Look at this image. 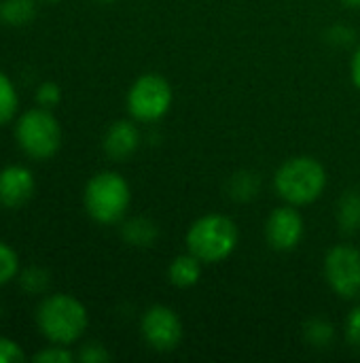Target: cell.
Here are the masks:
<instances>
[{
  "instance_id": "cell-1",
  "label": "cell",
  "mask_w": 360,
  "mask_h": 363,
  "mask_svg": "<svg viewBox=\"0 0 360 363\" xmlns=\"http://www.w3.org/2000/svg\"><path fill=\"white\" fill-rule=\"evenodd\" d=\"M87 308L68 294H53L36 308V325L51 345H74L87 330Z\"/></svg>"
},
{
  "instance_id": "cell-2",
  "label": "cell",
  "mask_w": 360,
  "mask_h": 363,
  "mask_svg": "<svg viewBox=\"0 0 360 363\" xmlns=\"http://www.w3.org/2000/svg\"><path fill=\"white\" fill-rule=\"evenodd\" d=\"M85 211L87 215L102 223V225H112L119 223L132 202L129 185L127 181L110 170L98 172L95 177L89 179L85 194H83Z\"/></svg>"
},
{
  "instance_id": "cell-3",
  "label": "cell",
  "mask_w": 360,
  "mask_h": 363,
  "mask_svg": "<svg viewBox=\"0 0 360 363\" xmlns=\"http://www.w3.org/2000/svg\"><path fill=\"white\" fill-rule=\"evenodd\" d=\"M238 225L225 215H206L187 232V249L202 264H219L238 247Z\"/></svg>"
},
{
  "instance_id": "cell-4",
  "label": "cell",
  "mask_w": 360,
  "mask_h": 363,
  "mask_svg": "<svg viewBox=\"0 0 360 363\" xmlns=\"http://www.w3.org/2000/svg\"><path fill=\"white\" fill-rule=\"evenodd\" d=\"M327 187L325 166L314 157L286 160L276 172V189L293 206H306L320 198Z\"/></svg>"
},
{
  "instance_id": "cell-5",
  "label": "cell",
  "mask_w": 360,
  "mask_h": 363,
  "mask_svg": "<svg viewBox=\"0 0 360 363\" xmlns=\"http://www.w3.org/2000/svg\"><path fill=\"white\" fill-rule=\"evenodd\" d=\"M15 140L28 157L36 162L49 160L62 147L59 121L45 106L28 108L15 123Z\"/></svg>"
},
{
  "instance_id": "cell-6",
  "label": "cell",
  "mask_w": 360,
  "mask_h": 363,
  "mask_svg": "<svg viewBox=\"0 0 360 363\" xmlns=\"http://www.w3.org/2000/svg\"><path fill=\"white\" fill-rule=\"evenodd\" d=\"M172 104L170 83L155 72L142 74L136 79L127 94V108L138 121H157L161 119Z\"/></svg>"
},
{
  "instance_id": "cell-7",
  "label": "cell",
  "mask_w": 360,
  "mask_h": 363,
  "mask_svg": "<svg viewBox=\"0 0 360 363\" xmlns=\"http://www.w3.org/2000/svg\"><path fill=\"white\" fill-rule=\"evenodd\" d=\"M325 277L331 289L344 298H360V251L348 245L333 247L325 259Z\"/></svg>"
},
{
  "instance_id": "cell-8",
  "label": "cell",
  "mask_w": 360,
  "mask_h": 363,
  "mask_svg": "<svg viewBox=\"0 0 360 363\" xmlns=\"http://www.w3.org/2000/svg\"><path fill=\"white\" fill-rule=\"evenodd\" d=\"M142 336L159 353L174 351L182 340V323L168 306H151L142 317Z\"/></svg>"
},
{
  "instance_id": "cell-9",
  "label": "cell",
  "mask_w": 360,
  "mask_h": 363,
  "mask_svg": "<svg viewBox=\"0 0 360 363\" xmlns=\"http://www.w3.org/2000/svg\"><path fill=\"white\" fill-rule=\"evenodd\" d=\"M265 238L276 251H293L303 238V219L291 206L276 208L265 225Z\"/></svg>"
},
{
  "instance_id": "cell-10",
  "label": "cell",
  "mask_w": 360,
  "mask_h": 363,
  "mask_svg": "<svg viewBox=\"0 0 360 363\" xmlns=\"http://www.w3.org/2000/svg\"><path fill=\"white\" fill-rule=\"evenodd\" d=\"M34 174L19 164L0 170V204L4 208H19L34 196Z\"/></svg>"
},
{
  "instance_id": "cell-11",
  "label": "cell",
  "mask_w": 360,
  "mask_h": 363,
  "mask_svg": "<svg viewBox=\"0 0 360 363\" xmlns=\"http://www.w3.org/2000/svg\"><path fill=\"white\" fill-rule=\"evenodd\" d=\"M138 145H140V132L132 121H125V119L108 125L104 140H102L104 153L115 162H125L127 157H132Z\"/></svg>"
},
{
  "instance_id": "cell-12",
  "label": "cell",
  "mask_w": 360,
  "mask_h": 363,
  "mask_svg": "<svg viewBox=\"0 0 360 363\" xmlns=\"http://www.w3.org/2000/svg\"><path fill=\"white\" fill-rule=\"evenodd\" d=\"M199 277H202V262L193 253L178 255L168 268V279L176 287H193L199 281Z\"/></svg>"
},
{
  "instance_id": "cell-13",
  "label": "cell",
  "mask_w": 360,
  "mask_h": 363,
  "mask_svg": "<svg viewBox=\"0 0 360 363\" xmlns=\"http://www.w3.org/2000/svg\"><path fill=\"white\" fill-rule=\"evenodd\" d=\"M36 17V0H0V23L23 28Z\"/></svg>"
},
{
  "instance_id": "cell-14",
  "label": "cell",
  "mask_w": 360,
  "mask_h": 363,
  "mask_svg": "<svg viewBox=\"0 0 360 363\" xmlns=\"http://www.w3.org/2000/svg\"><path fill=\"white\" fill-rule=\"evenodd\" d=\"M121 236L132 247H151L157 238V225L144 217H136L123 223Z\"/></svg>"
},
{
  "instance_id": "cell-15",
  "label": "cell",
  "mask_w": 360,
  "mask_h": 363,
  "mask_svg": "<svg viewBox=\"0 0 360 363\" xmlns=\"http://www.w3.org/2000/svg\"><path fill=\"white\" fill-rule=\"evenodd\" d=\"M337 223L344 234L360 232V194L348 191L337 204Z\"/></svg>"
},
{
  "instance_id": "cell-16",
  "label": "cell",
  "mask_w": 360,
  "mask_h": 363,
  "mask_svg": "<svg viewBox=\"0 0 360 363\" xmlns=\"http://www.w3.org/2000/svg\"><path fill=\"white\" fill-rule=\"evenodd\" d=\"M19 108V96L13 81L0 70V128L6 125Z\"/></svg>"
},
{
  "instance_id": "cell-17",
  "label": "cell",
  "mask_w": 360,
  "mask_h": 363,
  "mask_svg": "<svg viewBox=\"0 0 360 363\" xmlns=\"http://www.w3.org/2000/svg\"><path fill=\"white\" fill-rule=\"evenodd\" d=\"M303 334H306L308 345H312L314 349H327V347H331V342L335 338L333 325L329 321H325V319H312V321H308Z\"/></svg>"
},
{
  "instance_id": "cell-18",
  "label": "cell",
  "mask_w": 360,
  "mask_h": 363,
  "mask_svg": "<svg viewBox=\"0 0 360 363\" xmlns=\"http://www.w3.org/2000/svg\"><path fill=\"white\" fill-rule=\"evenodd\" d=\"M49 283H51V277L45 268L40 266H30L25 268L21 274H19V285L23 291L32 294V296H40L49 289Z\"/></svg>"
},
{
  "instance_id": "cell-19",
  "label": "cell",
  "mask_w": 360,
  "mask_h": 363,
  "mask_svg": "<svg viewBox=\"0 0 360 363\" xmlns=\"http://www.w3.org/2000/svg\"><path fill=\"white\" fill-rule=\"evenodd\" d=\"M19 274V257L11 245L0 240V287L17 279Z\"/></svg>"
},
{
  "instance_id": "cell-20",
  "label": "cell",
  "mask_w": 360,
  "mask_h": 363,
  "mask_svg": "<svg viewBox=\"0 0 360 363\" xmlns=\"http://www.w3.org/2000/svg\"><path fill=\"white\" fill-rule=\"evenodd\" d=\"M231 196L236 200H250L257 191H259V181L255 179V174L248 172H240L231 179V187H229Z\"/></svg>"
},
{
  "instance_id": "cell-21",
  "label": "cell",
  "mask_w": 360,
  "mask_h": 363,
  "mask_svg": "<svg viewBox=\"0 0 360 363\" xmlns=\"http://www.w3.org/2000/svg\"><path fill=\"white\" fill-rule=\"evenodd\" d=\"M59 100H62V89H59L57 83L45 81V83L38 85V89H36V102H38V106L53 108V106L59 104Z\"/></svg>"
},
{
  "instance_id": "cell-22",
  "label": "cell",
  "mask_w": 360,
  "mask_h": 363,
  "mask_svg": "<svg viewBox=\"0 0 360 363\" xmlns=\"http://www.w3.org/2000/svg\"><path fill=\"white\" fill-rule=\"evenodd\" d=\"M32 359L38 363H72L74 362V355L66 347L53 345V347H47V349L38 351Z\"/></svg>"
},
{
  "instance_id": "cell-23",
  "label": "cell",
  "mask_w": 360,
  "mask_h": 363,
  "mask_svg": "<svg viewBox=\"0 0 360 363\" xmlns=\"http://www.w3.org/2000/svg\"><path fill=\"white\" fill-rule=\"evenodd\" d=\"M76 357H79L83 363H104L110 359V353H108L102 345L89 342V345H85V347L79 351V355H76Z\"/></svg>"
},
{
  "instance_id": "cell-24",
  "label": "cell",
  "mask_w": 360,
  "mask_h": 363,
  "mask_svg": "<svg viewBox=\"0 0 360 363\" xmlns=\"http://www.w3.org/2000/svg\"><path fill=\"white\" fill-rule=\"evenodd\" d=\"M25 359L21 347L15 340L0 336V363H19Z\"/></svg>"
},
{
  "instance_id": "cell-25",
  "label": "cell",
  "mask_w": 360,
  "mask_h": 363,
  "mask_svg": "<svg viewBox=\"0 0 360 363\" xmlns=\"http://www.w3.org/2000/svg\"><path fill=\"white\" fill-rule=\"evenodd\" d=\"M346 338L354 349H360V304L350 313L346 321Z\"/></svg>"
},
{
  "instance_id": "cell-26",
  "label": "cell",
  "mask_w": 360,
  "mask_h": 363,
  "mask_svg": "<svg viewBox=\"0 0 360 363\" xmlns=\"http://www.w3.org/2000/svg\"><path fill=\"white\" fill-rule=\"evenodd\" d=\"M352 81H354V85L360 89V47L359 51L354 53V57H352Z\"/></svg>"
},
{
  "instance_id": "cell-27",
  "label": "cell",
  "mask_w": 360,
  "mask_h": 363,
  "mask_svg": "<svg viewBox=\"0 0 360 363\" xmlns=\"http://www.w3.org/2000/svg\"><path fill=\"white\" fill-rule=\"evenodd\" d=\"M342 2L350 9H360V0H342Z\"/></svg>"
},
{
  "instance_id": "cell-28",
  "label": "cell",
  "mask_w": 360,
  "mask_h": 363,
  "mask_svg": "<svg viewBox=\"0 0 360 363\" xmlns=\"http://www.w3.org/2000/svg\"><path fill=\"white\" fill-rule=\"evenodd\" d=\"M100 2H112V0H100Z\"/></svg>"
},
{
  "instance_id": "cell-29",
  "label": "cell",
  "mask_w": 360,
  "mask_h": 363,
  "mask_svg": "<svg viewBox=\"0 0 360 363\" xmlns=\"http://www.w3.org/2000/svg\"><path fill=\"white\" fill-rule=\"evenodd\" d=\"M45 2H57V0H45Z\"/></svg>"
}]
</instances>
